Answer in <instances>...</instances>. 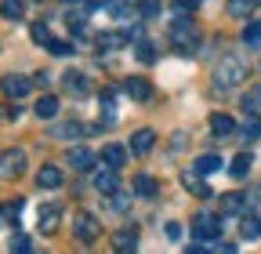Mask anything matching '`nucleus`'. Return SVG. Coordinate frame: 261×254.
Returning <instances> with one entry per match:
<instances>
[{
    "label": "nucleus",
    "mask_w": 261,
    "mask_h": 254,
    "mask_svg": "<svg viewBox=\"0 0 261 254\" xmlns=\"http://www.w3.org/2000/svg\"><path fill=\"white\" fill-rule=\"evenodd\" d=\"M167 40L178 55H196V47H200V33H196V26L189 22V15H174V26H171Z\"/></svg>",
    "instance_id": "f257e3e1"
},
{
    "label": "nucleus",
    "mask_w": 261,
    "mask_h": 254,
    "mask_svg": "<svg viewBox=\"0 0 261 254\" xmlns=\"http://www.w3.org/2000/svg\"><path fill=\"white\" fill-rule=\"evenodd\" d=\"M243 77H247V66H243V62H240V58H225V62H218V69H214V91L236 87Z\"/></svg>",
    "instance_id": "f03ea898"
},
{
    "label": "nucleus",
    "mask_w": 261,
    "mask_h": 254,
    "mask_svg": "<svg viewBox=\"0 0 261 254\" xmlns=\"http://www.w3.org/2000/svg\"><path fill=\"white\" fill-rule=\"evenodd\" d=\"M192 233H196V240H200V243H214L218 233H221V218L211 214V211H200V214L192 218Z\"/></svg>",
    "instance_id": "7ed1b4c3"
},
{
    "label": "nucleus",
    "mask_w": 261,
    "mask_h": 254,
    "mask_svg": "<svg viewBox=\"0 0 261 254\" xmlns=\"http://www.w3.org/2000/svg\"><path fill=\"white\" fill-rule=\"evenodd\" d=\"M73 236H76L80 243H94L98 236H102V221H98L94 214H87V211H80V214L73 218Z\"/></svg>",
    "instance_id": "20e7f679"
},
{
    "label": "nucleus",
    "mask_w": 261,
    "mask_h": 254,
    "mask_svg": "<svg viewBox=\"0 0 261 254\" xmlns=\"http://www.w3.org/2000/svg\"><path fill=\"white\" fill-rule=\"evenodd\" d=\"M22 171H25V153L22 149L0 153V178H18Z\"/></svg>",
    "instance_id": "39448f33"
},
{
    "label": "nucleus",
    "mask_w": 261,
    "mask_h": 254,
    "mask_svg": "<svg viewBox=\"0 0 261 254\" xmlns=\"http://www.w3.org/2000/svg\"><path fill=\"white\" fill-rule=\"evenodd\" d=\"M0 87H4L8 98H25V94L33 91V80L29 77H18V73H8L4 80H0Z\"/></svg>",
    "instance_id": "423d86ee"
},
{
    "label": "nucleus",
    "mask_w": 261,
    "mask_h": 254,
    "mask_svg": "<svg viewBox=\"0 0 261 254\" xmlns=\"http://www.w3.org/2000/svg\"><path fill=\"white\" fill-rule=\"evenodd\" d=\"M130 153H135V156H145L152 145H156V131H149V127H142V131H135V135H130Z\"/></svg>",
    "instance_id": "0eeeda50"
},
{
    "label": "nucleus",
    "mask_w": 261,
    "mask_h": 254,
    "mask_svg": "<svg viewBox=\"0 0 261 254\" xmlns=\"http://www.w3.org/2000/svg\"><path fill=\"white\" fill-rule=\"evenodd\" d=\"M58 221H62V204H44L40 207V233H55L58 229Z\"/></svg>",
    "instance_id": "6e6552de"
},
{
    "label": "nucleus",
    "mask_w": 261,
    "mask_h": 254,
    "mask_svg": "<svg viewBox=\"0 0 261 254\" xmlns=\"http://www.w3.org/2000/svg\"><path fill=\"white\" fill-rule=\"evenodd\" d=\"M94 189H98L102 196L116 193V189H120V174H116V167H106V171H98V174H94Z\"/></svg>",
    "instance_id": "1a4fd4ad"
},
{
    "label": "nucleus",
    "mask_w": 261,
    "mask_h": 254,
    "mask_svg": "<svg viewBox=\"0 0 261 254\" xmlns=\"http://www.w3.org/2000/svg\"><path fill=\"white\" fill-rule=\"evenodd\" d=\"M62 87H65V91H69V94H73V98H84V94H87V87H91V84H87V77H84V73H76V69H69V73H65V77H62Z\"/></svg>",
    "instance_id": "9d476101"
},
{
    "label": "nucleus",
    "mask_w": 261,
    "mask_h": 254,
    "mask_svg": "<svg viewBox=\"0 0 261 254\" xmlns=\"http://www.w3.org/2000/svg\"><path fill=\"white\" fill-rule=\"evenodd\" d=\"M123 91H127L135 102H149V94H152L149 80H142V77H127V80H123Z\"/></svg>",
    "instance_id": "9b49d317"
},
{
    "label": "nucleus",
    "mask_w": 261,
    "mask_h": 254,
    "mask_svg": "<svg viewBox=\"0 0 261 254\" xmlns=\"http://www.w3.org/2000/svg\"><path fill=\"white\" fill-rule=\"evenodd\" d=\"M69 167H76V171H91V164H94V156H91V149H84V145H73L69 149Z\"/></svg>",
    "instance_id": "f8f14e48"
},
{
    "label": "nucleus",
    "mask_w": 261,
    "mask_h": 254,
    "mask_svg": "<svg viewBox=\"0 0 261 254\" xmlns=\"http://www.w3.org/2000/svg\"><path fill=\"white\" fill-rule=\"evenodd\" d=\"M181 182H185V189H189V193L203 196V200H207V196H214V193H211V185L200 178V171H189V174H181Z\"/></svg>",
    "instance_id": "ddd939ff"
},
{
    "label": "nucleus",
    "mask_w": 261,
    "mask_h": 254,
    "mask_svg": "<svg viewBox=\"0 0 261 254\" xmlns=\"http://www.w3.org/2000/svg\"><path fill=\"white\" fill-rule=\"evenodd\" d=\"M113 247L123 250V254L138 250V233H135V229H120V233H113Z\"/></svg>",
    "instance_id": "4468645a"
},
{
    "label": "nucleus",
    "mask_w": 261,
    "mask_h": 254,
    "mask_svg": "<svg viewBox=\"0 0 261 254\" xmlns=\"http://www.w3.org/2000/svg\"><path fill=\"white\" fill-rule=\"evenodd\" d=\"M250 167H254L250 153H240V156H232V164H228V174H232L236 182H243V178L250 174Z\"/></svg>",
    "instance_id": "2eb2a0df"
},
{
    "label": "nucleus",
    "mask_w": 261,
    "mask_h": 254,
    "mask_svg": "<svg viewBox=\"0 0 261 254\" xmlns=\"http://www.w3.org/2000/svg\"><path fill=\"white\" fill-rule=\"evenodd\" d=\"M37 185H40V189H58V185H62V171H58L55 164H44L40 174H37Z\"/></svg>",
    "instance_id": "dca6fc26"
},
{
    "label": "nucleus",
    "mask_w": 261,
    "mask_h": 254,
    "mask_svg": "<svg viewBox=\"0 0 261 254\" xmlns=\"http://www.w3.org/2000/svg\"><path fill=\"white\" fill-rule=\"evenodd\" d=\"M33 113H37L40 120H55V116H58V98H55V94H44V98H37Z\"/></svg>",
    "instance_id": "f3484780"
},
{
    "label": "nucleus",
    "mask_w": 261,
    "mask_h": 254,
    "mask_svg": "<svg viewBox=\"0 0 261 254\" xmlns=\"http://www.w3.org/2000/svg\"><path fill=\"white\" fill-rule=\"evenodd\" d=\"M102 160H106V167H116V171H120V167L127 164V149H123V145H106V149H102Z\"/></svg>",
    "instance_id": "a211bd4d"
},
{
    "label": "nucleus",
    "mask_w": 261,
    "mask_h": 254,
    "mask_svg": "<svg viewBox=\"0 0 261 254\" xmlns=\"http://www.w3.org/2000/svg\"><path fill=\"white\" fill-rule=\"evenodd\" d=\"M240 236H243V240H261V218H257V214H243Z\"/></svg>",
    "instance_id": "6ab92c4d"
},
{
    "label": "nucleus",
    "mask_w": 261,
    "mask_h": 254,
    "mask_svg": "<svg viewBox=\"0 0 261 254\" xmlns=\"http://www.w3.org/2000/svg\"><path fill=\"white\" fill-rule=\"evenodd\" d=\"M211 131H214L218 138H225V135H232V131H236V120H232V116H225V113H214V116H211Z\"/></svg>",
    "instance_id": "aec40b11"
},
{
    "label": "nucleus",
    "mask_w": 261,
    "mask_h": 254,
    "mask_svg": "<svg viewBox=\"0 0 261 254\" xmlns=\"http://www.w3.org/2000/svg\"><path fill=\"white\" fill-rule=\"evenodd\" d=\"M87 131H91V127H84L80 120H65V123L55 127V135H58V138H80V135H87Z\"/></svg>",
    "instance_id": "412c9836"
},
{
    "label": "nucleus",
    "mask_w": 261,
    "mask_h": 254,
    "mask_svg": "<svg viewBox=\"0 0 261 254\" xmlns=\"http://www.w3.org/2000/svg\"><path fill=\"white\" fill-rule=\"evenodd\" d=\"M130 37L127 33H120V29H113V33H102V37H98V47H102V51H116V47H123Z\"/></svg>",
    "instance_id": "4be33fe9"
},
{
    "label": "nucleus",
    "mask_w": 261,
    "mask_h": 254,
    "mask_svg": "<svg viewBox=\"0 0 261 254\" xmlns=\"http://www.w3.org/2000/svg\"><path fill=\"white\" fill-rule=\"evenodd\" d=\"M240 109H243V113H257V109H261V87H250V91H243V98H240Z\"/></svg>",
    "instance_id": "5701e85b"
},
{
    "label": "nucleus",
    "mask_w": 261,
    "mask_h": 254,
    "mask_svg": "<svg viewBox=\"0 0 261 254\" xmlns=\"http://www.w3.org/2000/svg\"><path fill=\"white\" fill-rule=\"evenodd\" d=\"M0 15L11 18V22H18L25 15V4H22V0H0Z\"/></svg>",
    "instance_id": "b1692460"
},
{
    "label": "nucleus",
    "mask_w": 261,
    "mask_h": 254,
    "mask_svg": "<svg viewBox=\"0 0 261 254\" xmlns=\"http://www.w3.org/2000/svg\"><path fill=\"white\" fill-rule=\"evenodd\" d=\"M135 55H138V62H145V66H152V62H156V47H152L145 37L135 40Z\"/></svg>",
    "instance_id": "393cba45"
},
{
    "label": "nucleus",
    "mask_w": 261,
    "mask_h": 254,
    "mask_svg": "<svg viewBox=\"0 0 261 254\" xmlns=\"http://www.w3.org/2000/svg\"><path fill=\"white\" fill-rule=\"evenodd\" d=\"M135 193H138V196H156V193H160V185H156V178L138 174V178H135Z\"/></svg>",
    "instance_id": "a878e982"
},
{
    "label": "nucleus",
    "mask_w": 261,
    "mask_h": 254,
    "mask_svg": "<svg viewBox=\"0 0 261 254\" xmlns=\"http://www.w3.org/2000/svg\"><path fill=\"white\" fill-rule=\"evenodd\" d=\"M0 218H4L8 225H18V218H22V200H8L4 207H0Z\"/></svg>",
    "instance_id": "bb28decb"
},
{
    "label": "nucleus",
    "mask_w": 261,
    "mask_h": 254,
    "mask_svg": "<svg viewBox=\"0 0 261 254\" xmlns=\"http://www.w3.org/2000/svg\"><path fill=\"white\" fill-rule=\"evenodd\" d=\"M221 167V156H214V153H203L200 160H196V167L192 171H200V174H211V171H218Z\"/></svg>",
    "instance_id": "cd10ccee"
},
{
    "label": "nucleus",
    "mask_w": 261,
    "mask_h": 254,
    "mask_svg": "<svg viewBox=\"0 0 261 254\" xmlns=\"http://www.w3.org/2000/svg\"><path fill=\"white\" fill-rule=\"evenodd\" d=\"M240 135H243V142H254V138L261 135V123H257L254 113H247V120H243V127H240Z\"/></svg>",
    "instance_id": "c85d7f7f"
},
{
    "label": "nucleus",
    "mask_w": 261,
    "mask_h": 254,
    "mask_svg": "<svg viewBox=\"0 0 261 254\" xmlns=\"http://www.w3.org/2000/svg\"><path fill=\"white\" fill-rule=\"evenodd\" d=\"M243 204H247V200H243L240 193H228V196H221V211H225V214H240V211H243Z\"/></svg>",
    "instance_id": "c756f323"
},
{
    "label": "nucleus",
    "mask_w": 261,
    "mask_h": 254,
    "mask_svg": "<svg viewBox=\"0 0 261 254\" xmlns=\"http://www.w3.org/2000/svg\"><path fill=\"white\" fill-rule=\"evenodd\" d=\"M254 11V0H228V15L232 18H247Z\"/></svg>",
    "instance_id": "7c9ffc66"
},
{
    "label": "nucleus",
    "mask_w": 261,
    "mask_h": 254,
    "mask_svg": "<svg viewBox=\"0 0 261 254\" xmlns=\"http://www.w3.org/2000/svg\"><path fill=\"white\" fill-rule=\"evenodd\" d=\"M243 44H250V47L261 44V22H247V29H243Z\"/></svg>",
    "instance_id": "2f4dec72"
},
{
    "label": "nucleus",
    "mask_w": 261,
    "mask_h": 254,
    "mask_svg": "<svg viewBox=\"0 0 261 254\" xmlns=\"http://www.w3.org/2000/svg\"><path fill=\"white\" fill-rule=\"evenodd\" d=\"M109 207H113L116 214H127V207H130V200H127L123 193H109Z\"/></svg>",
    "instance_id": "473e14b6"
},
{
    "label": "nucleus",
    "mask_w": 261,
    "mask_h": 254,
    "mask_svg": "<svg viewBox=\"0 0 261 254\" xmlns=\"http://www.w3.org/2000/svg\"><path fill=\"white\" fill-rule=\"evenodd\" d=\"M135 8H138L145 18H156V15H160V0H138Z\"/></svg>",
    "instance_id": "72a5a7b5"
},
{
    "label": "nucleus",
    "mask_w": 261,
    "mask_h": 254,
    "mask_svg": "<svg viewBox=\"0 0 261 254\" xmlns=\"http://www.w3.org/2000/svg\"><path fill=\"white\" fill-rule=\"evenodd\" d=\"M29 37L37 40V44H44V47H47V40H51V33H47V26H44V22L33 26V29H29Z\"/></svg>",
    "instance_id": "f704fd0d"
},
{
    "label": "nucleus",
    "mask_w": 261,
    "mask_h": 254,
    "mask_svg": "<svg viewBox=\"0 0 261 254\" xmlns=\"http://www.w3.org/2000/svg\"><path fill=\"white\" fill-rule=\"evenodd\" d=\"M47 51H51V55H73V44H65V40H47Z\"/></svg>",
    "instance_id": "c9c22d12"
},
{
    "label": "nucleus",
    "mask_w": 261,
    "mask_h": 254,
    "mask_svg": "<svg viewBox=\"0 0 261 254\" xmlns=\"http://www.w3.org/2000/svg\"><path fill=\"white\" fill-rule=\"evenodd\" d=\"M200 8V0H174V15H189Z\"/></svg>",
    "instance_id": "e433bc0d"
},
{
    "label": "nucleus",
    "mask_w": 261,
    "mask_h": 254,
    "mask_svg": "<svg viewBox=\"0 0 261 254\" xmlns=\"http://www.w3.org/2000/svg\"><path fill=\"white\" fill-rule=\"evenodd\" d=\"M163 233H167V240H181V236H185L178 221H167V229H163Z\"/></svg>",
    "instance_id": "4c0bfd02"
},
{
    "label": "nucleus",
    "mask_w": 261,
    "mask_h": 254,
    "mask_svg": "<svg viewBox=\"0 0 261 254\" xmlns=\"http://www.w3.org/2000/svg\"><path fill=\"white\" fill-rule=\"evenodd\" d=\"M29 247H33V243H29V236H22V233L11 240V250H29Z\"/></svg>",
    "instance_id": "58836bf2"
},
{
    "label": "nucleus",
    "mask_w": 261,
    "mask_h": 254,
    "mask_svg": "<svg viewBox=\"0 0 261 254\" xmlns=\"http://www.w3.org/2000/svg\"><path fill=\"white\" fill-rule=\"evenodd\" d=\"M84 4H87V8L94 11V8H109V4H113V0H84Z\"/></svg>",
    "instance_id": "ea45409f"
},
{
    "label": "nucleus",
    "mask_w": 261,
    "mask_h": 254,
    "mask_svg": "<svg viewBox=\"0 0 261 254\" xmlns=\"http://www.w3.org/2000/svg\"><path fill=\"white\" fill-rule=\"evenodd\" d=\"M69 4H73V0H69Z\"/></svg>",
    "instance_id": "a19ab883"
}]
</instances>
